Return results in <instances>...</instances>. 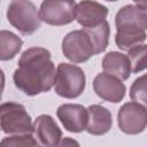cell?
I'll list each match as a JSON object with an SVG mask.
<instances>
[{"mask_svg": "<svg viewBox=\"0 0 147 147\" xmlns=\"http://www.w3.org/2000/svg\"><path fill=\"white\" fill-rule=\"evenodd\" d=\"M55 76L49 51L44 47H31L22 53L13 80L24 94L33 96L48 92L54 86Z\"/></svg>", "mask_w": 147, "mask_h": 147, "instance_id": "1", "label": "cell"}, {"mask_svg": "<svg viewBox=\"0 0 147 147\" xmlns=\"http://www.w3.org/2000/svg\"><path fill=\"white\" fill-rule=\"evenodd\" d=\"M86 85V77L82 68L71 63H60L56 68L54 90L57 95L65 99L79 96Z\"/></svg>", "mask_w": 147, "mask_h": 147, "instance_id": "2", "label": "cell"}, {"mask_svg": "<svg viewBox=\"0 0 147 147\" xmlns=\"http://www.w3.org/2000/svg\"><path fill=\"white\" fill-rule=\"evenodd\" d=\"M8 22L24 36L32 34L40 28L41 20L39 10L31 1L15 0L8 5L7 8Z\"/></svg>", "mask_w": 147, "mask_h": 147, "instance_id": "3", "label": "cell"}, {"mask_svg": "<svg viewBox=\"0 0 147 147\" xmlns=\"http://www.w3.org/2000/svg\"><path fill=\"white\" fill-rule=\"evenodd\" d=\"M0 125L2 132L13 136L32 134L33 124L25 108L17 102H3L0 107Z\"/></svg>", "mask_w": 147, "mask_h": 147, "instance_id": "4", "label": "cell"}, {"mask_svg": "<svg viewBox=\"0 0 147 147\" xmlns=\"http://www.w3.org/2000/svg\"><path fill=\"white\" fill-rule=\"evenodd\" d=\"M63 55L74 63H82L95 55L94 42L86 29L74 30L67 33L62 40Z\"/></svg>", "mask_w": 147, "mask_h": 147, "instance_id": "5", "label": "cell"}, {"mask_svg": "<svg viewBox=\"0 0 147 147\" xmlns=\"http://www.w3.org/2000/svg\"><path fill=\"white\" fill-rule=\"evenodd\" d=\"M76 1L46 0L39 8V17L49 25H65L76 20Z\"/></svg>", "mask_w": 147, "mask_h": 147, "instance_id": "6", "label": "cell"}, {"mask_svg": "<svg viewBox=\"0 0 147 147\" xmlns=\"http://www.w3.org/2000/svg\"><path fill=\"white\" fill-rule=\"evenodd\" d=\"M117 124L126 134L141 133L147 127V109L138 102H126L118 110Z\"/></svg>", "mask_w": 147, "mask_h": 147, "instance_id": "7", "label": "cell"}, {"mask_svg": "<svg viewBox=\"0 0 147 147\" xmlns=\"http://www.w3.org/2000/svg\"><path fill=\"white\" fill-rule=\"evenodd\" d=\"M93 88L99 98L113 103L122 101L126 92V87L121 79L106 72H100L95 76Z\"/></svg>", "mask_w": 147, "mask_h": 147, "instance_id": "8", "label": "cell"}, {"mask_svg": "<svg viewBox=\"0 0 147 147\" xmlns=\"http://www.w3.org/2000/svg\"><path fill=\"white\" fill-rule=\"evenodd\" d=\"M56 115L67 131L78 133L86 130L88 111L84 106L78 103H63L57 108Z\"/></svg>", "mask_w": 147, "mask_h": 147, "instance_id": "9", "label": "cell"}, {"mask_svg": "<svg viewBox=\"0 0 147 147\" xmlns=\"http://www.w3.org/2000/svg\"><path fill=\"white\" fill-rule=\"evenodd\" d=\"M33 134L44 147H55L62 139V131L49 115H39L33 123Z\"/></svg>", "mask_w": 147, "mask_h": 147, "instance_id": "10", "label": "cell"}, {"mask_svg": "<svg viewBox=\"0 0 147 147\" xmlns=\"http://www.w3.org/2000/svg\"><path fill=\"white\" fill-rule=\"evenodd\" d=\"M108 8L96 1H80L76 6V20L83 28H94L106 22Z\"/></svg>", "mask_w": 147, "mask_h": 147, "instance_id": "11", "label": "cell"}, {"mask_svg": "<svg viewBox=\"0 0 147 147\" xmlns=\"http://www.w3.org/2000/svg\"><path fill=\"white\" fill-rule=\"evenodd\" d=\"M116 29H140L147 30V11L134 3L122 7L115 16Z\"/></svg>", "mask_w": 147, "mask_h": 147, "instance_id": "12", "label": "cell"}, {"mask_svg": "<svg viewBox=\"0 0 147 147\" xmlns=\"http://www.w3.org/2000/svg\"><path fill=\"white\" fill-rule=\"evenodd\" d=\"M88 121L86 131L92 136H102L107 133L113 125L110 111L100 105H91L87 108Z\"/></svg>", "mask_w": 147, "mask_h": 147, "instance_id": "13", "label": "cell"}, {"mask_svg": "<svg viewBox=\"0 0 147 147\" xmlns=\"http://www.w3.org/2000/svg\"><path fill=\"white\" fill-rule=\"evenodd\" d=\"M102 69L121 80H126L131 75V63L127 55L119 52H109L102 59Z\"/></svg>", "mask_w": 147, "mask_h": 147, "instance_id": "14", "label": "cell"}, {"mask_svg": "<svg viewBox=\"0 0 147 147\" xmlns=\"http://www.w3.org/2000/svg\"><path fill=\"white\" fill-rule=\"evenodd\" d=\"M147 38L146 31L140 29H116L115 42L122 51H130L141 45Z\"/></svg>", "mask_w": 147, "mask_h": 147, "instance_id": "15", "label": "cell"}, {"mask_svg": "<svg viewBox=\"0 0 147 147\" xmlns=\"http://www.w3.org/2000/svg\"><path fill=\"white\" fill-rule=\"evenodd\" d=\"M23 40L11 31H0V60L8 61L14 59L21 51Z\"/></svg>", "mask_w": 147, "mask_h": 147, "instance_id": "16", "label": "cell"}, {"mask_svg": "<svg viewBox=\"0 0 147 147\" xmlns=\"http://www.w3.org/2000/svg\"><path fill=\"white\" fill-rule=\"evenodd\" d=\"M86 29V31L90 33L93 42H94V47H95V53L99 54L101 52H103L109 42V34H110V28L108 22H103L98 26L94 28H84Z\"/></svg>", "mask_w": 147, "mask_h": 147, "instance_id": "17", "label": "cell"}, {"mask_svg": "<svg viewBox=\"0 0 147 147\" xmlns=\"http://www.w3.org/2000/svg\"><path fill=\"white\" fill-rule=\"evenodd\" d=\"M131 71L137 74L147 69V45H139L127 52Z\"/></svg>", "mask_w": 147, "mask_h": 147, "instance_id": "18", "label": "cell"}, {"mask_svg": "<svg viewBox=\"0 0 147 147\" xmlns=\"http://www.w3.org/2000/svg\"><path fill=\"white\" fill-rule=\"evenodd\" d=\"M130 98L147 109V74L138 77L131 85Z\"/></svg>", "mask_w": 147, "mask_h": 147, "instance_id": "19", "label": "cell"}, {"mask_svg": "<svg viewBox=\"0 0 147 147\" xmlns=\"http://www.w3.org/2000/svg\"><path fill=\"white\" fill-rule=\"evenodd\" d=\"M0 147H38V144L37 139L31 134H22L3 138Z\"/></svg>", "mask_w": 147, "mask_h": 147, "instance_id": "20", "label": "cell"}, {"mask_svg": "<svg viewBox=\"0 0 147 147\" xmlns=\"http://www.w3.org/2000/svg\"><path fill=\"white\" fill-rule=\"evenodd\" d=\"M55 147H80L77 140L70 138V137H64L61 139V141L55 146Z\"/></svg>", "mask_w": 147, "mask_h": 147, "instance_id": "21", "label": "cell"}, {"mask_svg": "<svg viewBox=\"0 0 147 147\" xmlns=\"http://www.w3.org/2000/svg\"><path fill=\"white\" fill-rule=\"evenodd\" d=\"M134 5L147 11V1H134Z\"/></svg>", "mask_w": 147, "mask_h": 147, "instance_id": "22", "label": "cell"}]
</instances>
